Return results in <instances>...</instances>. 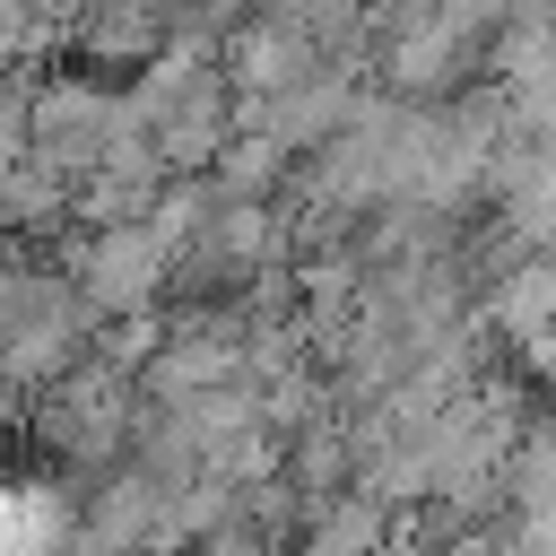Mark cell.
<instances>
[{
	"instance_id": "cell-1",
	"label": "cell",
	"mask_w": 556,
	"mask_h": 556,
	"mask_svg": "<svg viewBox=\"0 0 556 556\" xmlns=\"http://www.w3.org/2000/svg\"><path fill=\"white\" fill-rule=\"evenodd\" d=\"M313 70H321V43H313L304 26H287V17H252V26L226 43V78L243 87V104L287 96V87L313 78Z\"/></svg>"
},
{
	"instance_id": "cell-2",
	"label": "cell",
	"mask_w": 556,
	"mask_h": 556,
	"mask_svg": "<svg viewBox=\"0 0 556 556\" xmlns=\"http://www.w3.org/2000/svg\"><path fill=\"white\" fill-rule=\"evenodd\" d=\"M148 287H156V243H148L139 226L96 235V252H87V295H96V304H139Z\"/></svg>"
}]
</instances>
